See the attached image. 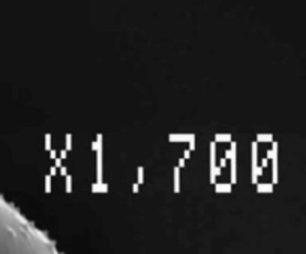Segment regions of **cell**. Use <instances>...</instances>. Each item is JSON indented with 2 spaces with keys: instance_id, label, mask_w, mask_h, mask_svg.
<instances>
[{
  "instance_id": "9c48e42d",
  "label": "cell",
  "mask_w": 306,
  "mask_h": 254,
  "mask_svg": "<svg viewBox=\"0 0 306 254\" xmlns=\"http://www.w3.org/2000/svg\"><path fill=\"white\" fill-rule=\"evenodd\" d=\"M237 182V173H236V156L231 158V184Z\"/></svg>"
},
{
  "instance_id": "7402d4cb",
  "label": "cell",
  "mask_w": 306,
  "mask_h": 254,
  "mask_svg": "<svg viewBox=\"0 0 306 254\" xmlns=\"http://www.w3.org/2000/svg\"><path fill=\"white\" fill-rule=\"evenodd\" d=\"M56 173H57V167L53 166V167L50 169V175H51V176H56Z\"/></svg>"
},
{
  "instance_id": "484cf974",
  "label": "cell",
  "mask_w": 306,
  "mask_h": 254,
  "mask_svg": "<svg viewBox=\"0 0 306 254\" xmlns=\"http://www.w3.org/2000/svg\"><path fill=\"white\" fill-rule=\"evenodd\" d=\"M225 164H227V158H221V162H219V166H221V167H225Z\"/></svg>"
},
{
  "instance_id": "5b68a950",
  "label": "cell",
  "mask_w": 306,
  "mask_h": 254,
  "mask_svg": "<svg viewBox=\"0 0 306 254\" xmlns=\"http://www.w3.org/2000/svg\"><path fill=\"white\" fill-rule=\"evenodd\" d=\"M180 191V167L174 166V193Z\"/></svg>"
},
{
  "instance_id": "277c9868",
  "label": "cell",
  "mask_w": 306,
  "mask_h": 254,
  "mask_svg": "<svg viewBox=\"0 0 306 254\" xmlns=\"http://www.w3.org/2000/svg\"><path fill=\"white\" fill-rule=\"evenodd\" d=\"M233 184H215V191L216 193H231Z\"/></svg>"
},
{
  "instance_id": "4316f807",
  "label": "cell",
  "mask_w": 306,
  "mask_h": 254,
  "mask_svg": "<svg viewBox=\"0 0 306 254\" xmlns=\"http://www.w3.org/2000/svg\"><path fill=\"white\" fill-rule=\"evenodd\" d=\"M50 151H51V153H50V157H51V158H56V157H57V153H56L54 149H50Z\"/></svg>"
},
{
  "instance_id": "44dd1931",
  "label": "cell",
  "mask_w": 306,
  "mask_h": 254,
  "mask_svg": "<svg viewBox=\"0 0 306 254\" xmlns=\"http://www.w3.org/2000/svg\"><path fill=\"white\" fill-rule=\"evenodd\" d=\"M185 162H186V158H185V157H183V158H180V160H179V163H177V166H179V167H185V164H186Z\"/></svg>"
},
{
  "instance_id": "e0dca14e",
  "label": "cell",
  "mask_w": 306,
  "mask_h": 254,
  "mask_svg": "<svg viewBox=\"0 0 306 254\" xmlns=\"http://www.w3.org/2000/svg\"><path fill=\"white\" fill-rule=\"evenodd\" d=\"M189 149H191V151L195 149V134H192V138L189 139Z\"/></svg>"
},
{
  "instance_id": "7c38bea8",
  "label": "cell",
  "mask_w": 306,
  "mask_h": 254,
  "mask_svg": "<svg viewBox=\"0 0 306 254\" xmlns=\"http://www.w3.org/2000/svg\"><path fill=\"white\" fill-rule=\"evenodd\" d=\"M137 172H138V179H137V182L140 184V186H141V184L144 182V167H143V166H138Z\"/></svg>"
},
{
  "instance_id": "cb8c5ba5",
  "label": "cell",
  "mask_w": 306,
  "mask_h": 254,
  "mask_svg": "<svg viewBox=\"0 0 306 254\" xmlns=\"http://www.w3.org/2000/svg\"><path fill=\"white\" fill-rule=\"evenodd\" d=\"M267 164H269V158L266 157V158H263V160H261V166H263V167H266Z\"/></svg>"
},
{
  "instance_id": "30bf717a",
  "label": "cell",
  "mask_w": 306,
  "mask_h": 254,
  "mask_svg": "<svg viewBox=\"0 0 306 254\" xmlns=\"http://www.w3.org/2000/svg\"><path fill=\"white\" fill-rule=\"evenodd\" d=\"M231 139H233V136L230 133L227 134H221V133H216L215 134V142H231Z\"/></svg>"
},
{
  "instance_id": "2e32d148",
  "label": "cell",
  "mask_w": 306,
  "mask_h": 254,
  "mask_svg": "<svg viewBox=\"0 0 306 254\" xmlns=\"http://www.w3.org/2000/svg\"><path fill=\"white\" fill-rule=\"evenodd\" d=\"M45 149H47V151H50V149H51V134H50V133L45 134Z\"/></svg>"
},
{
  "instance_id": "83f0119b",
  "label": "cell",
  "mask_w": 306,
  "mask_h": 254,
  "mask_svg": "<svg viewBox=\"0 0 306 254\" xmlns=\"http://www.w3.org/2000/svg\"><path fill=\"white\" fill-rule=\"evenodd\" d=\"M272 157H273V148L267 151V158H272Z\"/></svg>"
},
{
  "instance_id": "d4e9b609",
  "label": "cell",
  "mask_w": 306,
  "mask_h": 254,
  "mask_svg": "<svg viewBox=\"0 0 306 254\" xmlns=\"http://www.w3.org/2000/svg\"><path fill=\"white\" fill-rule=\"evenodd\" d=\"M138 187H140V184H138V182H135V184L132 186V191H134V193H138Z\"/></svg>"
},
{
  "instance_id": "8fae6325",
  "label": "cell",
  "mask_w": 306,
  "mask_h": 254,
  "mask_svg": "<svg viewBox=\"0 0 306 254\" xmlns=\"http://www.w3.org/2000/svg\"><path fill=\"white\" fill-rule=\"evenodd\" d=\"M257 141L258 142H273V134H261L258 133L257 134Z\"/></svg>"
},
{
  "instance_id": "4fadbf2b",
  "label": "cell",
  "mask_w": 306,
  "mask_h": 254,
  "mask_svg": "<svg viewBox=\"0 0 306 254\" xmlns=\"http://www.w3.org/2000/svg\"><path fill=\"white\" fill-rule=\"evenodd\" d=\"M65 179H66V193H72V176L66 175Z\"/></svg>"
},
{
  "instance_id": "ac0fdd59",
  "label": "cell",
  "mask_w": 306,
  "mask_h": 254,
  "mask_svg": "<svg viewBox=\"0 0 306 254\" xmlns=\"http://www.w3.org/2000/svg\"><path fill=\"white\" fill-rule=\"evenodd\" d=\"M66 157H68V149L65 148V149H62V151H60V158H62V160H65Z\"/></svg>"
},
{
  "instance_id": "3957f363",
  "label": "cell",
  "mask_w": 306,
  "mask_h": 254,
  "mask_svg": "<svg viewBox=\"0 0 306 254\" xmlns=\"http://www.w3.org/2000/svg\"><path fill=\"white\" fill-rule=\"evenodd\" d=\"M192 134H174V133H171L168 134V141L170 142H189V139L192 138Z\"/></svg>"
},
{
  "instance_id": "ba28073f",
  "label": "cell",
  "mask_w": 306,
  "mask_h": 254,
  "mask_svg": "<svg viewBox=\"0 0 306 254\" xmlns=\"http://www.w3.org/2000/svg\"><path fill=\"white\" fill-rule=\"evenodd\" d=\"M258 148H257V142H252V169L258 166Z\"/></svg>"
},
{
  "instance_id": "ffe728a7",
  "label": "cell",
  "mask_w": 306,
  "mask_h": 254,
  "mask_svg": "<svg viewBox=\"0 0 306 254\" xmlns=\"http://www.w3.org/2000/svg\"><path fill=\"white\" fill-rule=\"evenodd\" d=\"M60 175L62 176H66V175H68V169H66L65 166H62L60 167Z\"/></svg>"
},
{
  "instance_id": "603a6c76",
  "label": "cell",
  "mask_w": 306,
  "mask_h": 254,
  "mask_svg": "<svg viewBox=\"0 0 306 254\" xmlns=\"http://www.w3.org/2000/svg\"><path fill=\"white\" fill-rule=\"evenodd\" d=\"M185 158L188 160V158H191V149H185Z\"/></svg>"
},
{
  "instance_id": "7a4b0ae2",
  "label": "cell",
  "mask_w": 306,
  "mask_h": 254,
  "mask_svg": "<svg viewBox=\"0 0 306 254\" xmlns=\"http://www.w3.org/2000/svg\"><path fill=\"white\" fill-rule=\"evenodd\" d=\"M216 167V142H210V175L213 173Z\"/></svg>"
},
{
  "instance_id": "8992f818",
  "label": "cell",
  "mask_w": 306,
  "mask_h": 254,
  "mask_svg": "<svg viewBox=\"0 0 306 254\" xmlns=\"http://www.w3.org/2000/svg\"><path fill=\"white\" fill-rule=\"evenodd\" d=\"M108 191V186L104 182H96L92 186V193H107Z\"/></svg>"
},
{
  "instance_id": "6da1fadb",
  "label": "cell",
  "mask_w": 306,
  "mask_h": 254,
  "mask_svg": "<svg viewBox=\"0 0 306 254\" xmlns=\"http://www.w3.org/2000/svg\"><path fill=\"white\" fill-rule=\"evenodd\" d=\"M272 181L278 182V142L273 141V157H272Z\"/></svg>"
},
{
  "instance_id": "d6986e66",
  "label": "cell",
  "mask_w": 306,
  "mask_h": 254,
  "mask_svg": "<svg viewBox=\"0 0 306 254\" xmlns=\"http://www.w3.org/2000/svg\"><path fill=\"white\" fill-rule=\"evenodd\" d=\"M54 160H56V162H54V166H56V167H59V169H60L62 166H63V164H62V158H57V157H56V158H54Z\"/></svg>"
},
{
  "instance_id": "5bb4252c",
  "label": "cell",
  "mask_w": 306,
  "mask_h": 254,
  "mask_svg": "<svg viewBox=\"0 0 306 254\" xmlns=\"http://www.w3.org/2000/svg\"><path fill=\"white\" fill-rule=\"evenodd\" d=\"M65 139H66V147H65V148L68 149V151H71V149H72V134H71V133H66Z\"/></svg>"
},
{
  "instance_id": "52a82bcc",
  "label": "cell",
  "mask_w": 306,
  "mask_h": 254,
  "mask_svg": "<svg viewBox=\"0 0 306 254\" xmlns=\"http://www.w3.org/2000/svg\"><path fill=\"white\" fill-rule=\"evenodd\" d=\"M257 191L258 193H272L273 191V184H258Z\"/></svg>"
},
{
  "instance_id": "9a60e30c",
  "label": "cell",
  "mask_w": 306,
  "mask_h": 254,
  "mask_svg": "<svg viewBox=\"0 0 306 254\" xmlns=\"http://www.w3.org/2000/svg\"><path fill=\"white\" fill-rule=\"evenodd\" d=\"M45 193H51V175L45 176Z\"/></svg>"
}]
</instances>
